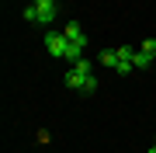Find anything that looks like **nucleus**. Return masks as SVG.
Returning <instances> with one entry per match:
<instances>
[{
  "mask_svg": "<svg viewBox=\"0 0 156 153\" xmlns=\"http://www.w3.org/2000/svg\"><path fill=\"white\" fill-rule=\"evenodd\" d=\"M62 35L69 38V63H76V59H83V49H87V35H83V28H80V21H66V28H62Z\"/></svg>",
  "mask_w": 156,
  "mask_h": 153,
  "instance_id": "1",
  "label": "nucleus"
},
{
  "mask_svg": "<svg viewBox=\"0 0 156 153\" xmlns=\"http://www.w3.org/2000/svg\"><path fill=\"white\" fill-rule=\"evenodd\" d=\"M45 49H49V56H56V59H66L69 56V38L62 31H45Z\"/></svg>",
  "mask_w": 156,
  "mask_h": 153,
  "instance_id": "2",
  "label": "nucleus"
},
{
  "mask_svg": "<svg viewBox=\"0 0 156 153\" xmlns=\"http://www.w3.org/2000/svg\"><path fill=\"white\" fill-rule=\"evenodd\" d=\"M35 11H38V17H35V28H49L52 21H56V0H35Z\"/></svg>",
  "mask_w": 156,
  "mask_h": 153,
  "instance_id": "3",
  "label": "nucleus"
},
{
  "mask_svg": "<svg viewBox=\"0 0 156 153\" xmlns=\"http://www.w3.org/2000/svg\"><path fill=\"white\" fill-rule=\"evenodd\" d=\"M87 77H94V73H83V70H76V66H73V70H69V73L62 77V80H66V87H69V91H83Z\"/></svg>",
  "mask_w": 156,
  "mask_h": 153,
  "instance_id": "4",
  "label": "nucleus"
},
{
  "mask_svg": "<svg viewBox=\"0 0 156 153\" xmlns=\"http://www.w3.org/2000/svg\"><path fill=\"white\" fill-rule=\"evenodd\" d=\"M101 63H104V66H111V70H118V63H122V56H118V52L115 49H104V52H101V56H97Z\"/></svg>",
  "mask_w": 156,
  "mask_h": 153,
  "instance_id": "5",
  "label": "nucleus"
},
{
  "mask_svg": "<svg viewBox=\"0 0 156 153\" xmlns=\"http://www.w3.org/2000/svg\"><path fill=\"white\" fill-rule=\"evenodd\" d=\"M139 52H142V56H149V59H156V38H146Z\"/></svg>",
  "mask_w": 156,
  "mask_h": 153,
  "instance_id": "6",
  "label": "nucleus"
},
{
  "mask_svg": "<svg viewBox=\"0 0 156 153\" xmlns=\"http://www.w3.org/2000/svg\"><path fill=\"white\" fill-rule=\"evenodd\" d=\"M135 52H139V49H132V46H122V49H118V56H122L125 63H132V59H135ZM132 66H135V63H132Z\"/></svg>",
  "mask_w": 156,
  "mask_h": 153,
  "instance_id": "7",
  "label": "nucleus"
},
{
  "mask_svg": "<svg viewBox=\"0 0 156 153\" xmlns=\"http://www.w3.org/2000/svg\"><path fill=\"white\" fill-rule=\"evenodd\" d=\"M132 63H135V70H146L153 59H149V56H142V52H135V59H132Z\"/></svg>",
  "mask_w": 156,
  "mask_h": 153,
  "instance_id": "8",
  "label": "nucleus"
},
{
  "mask_svg": "<svg viewBox=\"0 0 156 153\" xmlns=\"http://www.w3.org/2000/svg\"><path fill=\"white\" fill-rule=\"evenodd\" d=\"M35 17H38V11H35V4H28V7H24V21L35 24Z\"/></svg>",
  "mask_w": 156,
  "mask_h": 153,
  "instance_id": "9",
  "label": "nucleus"
},
{
  "mask_svg": "<svg viewBox=\"0 0 156 153\" xmlns=\"http://www.w3.org/2000/svg\"><path fill=\"white\" fill-rule=\"evenodd\" d=\"M97 91V77H87V84H83V94H94Z\"/></svg>",
  "mask_w": 156,
  "mask_h": 153,
  "instance_id": "10",
  "label": "nucleus"
},
{
  "mask_svg": "<svg viewBox=\"0 0 156 153\" xmlns=\"http://www.w3.org/2000/svg\"><path fill=\"white\" fill-rule=\"evenodd\" d=\"M149 153H156V146H153V150H149Z\"/></svg>",
  "mask_w": 156,
  "mask_h": 153,
  "instance_id": "11",
  "label": "nucleus"
}]
</instances>
